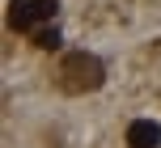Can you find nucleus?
Segmentation results:
<instances>
[{"label": "nucleus", "mask_w": 161, "mask_h": 148, "mask_svg": "<svg viewBox=\"0 0 161 148\" xmlns=\"http://www.w3.org/2000/svg\"><path fill=\"white\" fill-rule=\"evenodd\" d=\"M38 13H34V0H13L8 4V25L13 30H34Z\"/></svg>", "instance_id": "7ed1b4c3"}, {"label": "nucleus", "mask_w": 161, "mask_h": 148, "mask_svg": "<svg viewBox=\"0 0 161 148\" xmlns=\"http://www.w3.org/2000/svg\"><path fill=\"white\" fill-rule=\"evenodd\" d=\"M127 148H161V123H153V119L127 123Z\"/></svg>", "instance_id": "f03ea898"}, {"label": "nucleus", "mask_w": 161, "mask_h": 148, "mask_svg": "<svg viewBox=\"0 0 161 148\" xmlns=\"http://www.w3.org/2000/svg\"><path fill=\"white\" fill-rule=\"evenodd\" d=\"M34 13H38V21H55L59 0H34Z\"/></svg>", "instance_id": "39448f33"}, {"label": "nucleus", "mask_w": 161, "mask_h": 148, "mask_svg": "<svg viewBox=\"0 0 161 148\" xmlns=\"http://www.w3.org/2000/svg\"><path fill=\"white\" fill-rule=\"evenodd\" d=\"M59 76H64L68 93H93V89H102L106 68H102V59L89 55V51H72V55H64V64H59Z\"/></svg>", "instance_id": "f257e3e1"}, {"label": "nucleus", "mask_w": 161, "mask_h": 148, "mask_svg": "<svg viewBox=\"0 0 161 148\" xmlns=\"http://www.w3.org/2000/svg\"><path fill=\"white\" fill-rule=\"evenodd\" d=\"M34 47L55 51V47H59V30H55V25H42V30H34Z\"/></svg>", "instance_id": "20e7f679"}]
</instances>
